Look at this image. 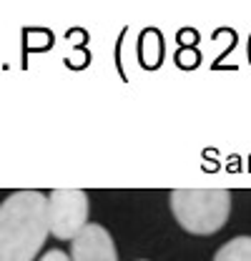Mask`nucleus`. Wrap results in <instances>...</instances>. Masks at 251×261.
I'll list each match as a JSON object with an SVG mask.
<instances>
[{
	"mask_svg": "<svg viewBox=\"0 0 251 261\" xmlns=\"http://www.w3.org/2000/svg\"><path fill=\"white\" fill-rule=\"evenodd\" d=\"M70 261H118L113 236L101 224H88L73 239Z\"/></svg>",
	"mask_w": 251,
	"mask_h": 261,
	"instance_id": "obj_4",
	"label": "nucleus"
},
{
	"mask_svg": "<svg viewBox=\"0 0 251 261\" xmlns=\"http://www.w3.org/2000/svg\"><path fill=\"white\" fill-rule=\"evenodd\" d=\"M214 261H251V236H236L216 251Z\"/></svg>",
	"mask_w": 251,
	"mask_h": 261,
	"instance_id": "obj_5",
	"label": "nucleus"
},
{
	"mask_svg": "<svg viewBox=\"0 0 251 261\" xmlns=\"http://www.w3.org/2000/svg\"><path fill=\"white\" fill-rule=\"evenodd\" d=\"M88 194L81 189H58L48 194V231L61 239L73 241L88 226Z\"/></svg>",
	"mask_w": 251,
	"mask_h": 261,
	"instance_id": "obj_3",
	"label": "nucleus"
},
{
	"mask_svg": "<svg viewBox=\"0 0 251 261\" xmlns=\"http://www.w3.org/2000/svg\"><path fill=\"white\" fill-rule=\"evenodd\" d=\"M38 261H70V256L65 251H61V249H48Z\"/></svg>",
	"mask_w": 251,
	"mask_h": 261,
	"instance_id": "obj_6",
	"label": "nucleus"
},
{
	"mask_svg": "<svg viewBox=\"0 0 251 261\" xmlns=\"http://www.w3.org/2000/svg\"><path fill=\"white\" fill-rule=\"evenodd\" d=\"M48 196L15 191L0 203V261H33L48 239Z\"/></svg>",
	"mask_w": 251,
	"mask_h": 261,
	"instance_id": "obj_1",
	"label": "nucleus"
},
{
	"mask_svg": "<svg viewBox=\"0 0 251 261\" xmlns=\"http://www.w3.org/2000/svg\"><path fill=\"white\" fill-rule=\"evenodd\" d=\"M168 203L181 228L193 236L221 231L231 214V194L226 189H179L171 191Z\"/></svg>",
	"mask_w": 251,
	"mask_h": 261,
	"instance_id": "obj_2",
	"label": "nucleus"
}]
</instances>
